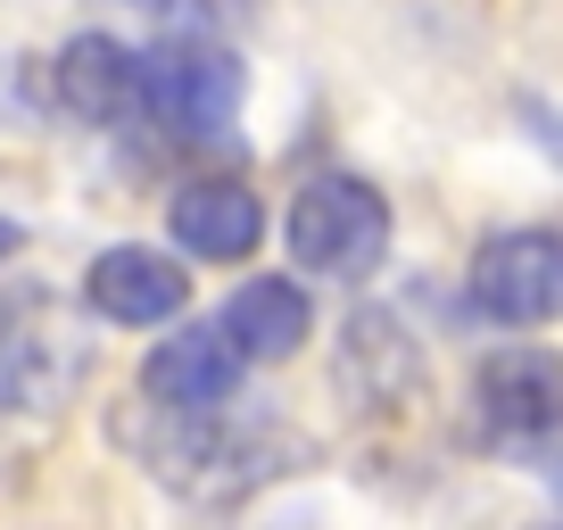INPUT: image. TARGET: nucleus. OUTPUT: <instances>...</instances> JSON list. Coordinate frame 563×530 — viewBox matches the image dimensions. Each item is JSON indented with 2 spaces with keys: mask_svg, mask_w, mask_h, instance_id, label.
<instances>
[{
  "mask_svg": "<svg viewBox=\"0 0 563 530\" xmlns=\"http://www.w3.org/2000/svg\"><path fill=\"white\" fill-rule=\"evenodd\" d=\"M117 448H133L141 473L166 481L191 506H241L249 489L299 473L307 440L282 423H249L232 407H158L141 389L133 407H117Z\"/></svg>",
  "mask_w": 563,
  "mask_h": 530,
  "instance_id": "f257e3e1",
  "label": "nucleus"
},
{
  "mask_svg": "<svg viewBox=\"0 0 563 530\" xmlns=\"http://www.w3.org/2000/svg\"><path fill=\"white\" fill-rule=\"evenodd\" d=\"M91 382V323L58 290H0V407L51 415Z\"/></svg>",
  "mask_w": 563,
  "mask_h": 530,
  "instance_id": "f03ea898",
  "label": "nucleus"
},
{
  "mask_svg": "<svg viewBox=\"0 0 563 530\" xmlns=\"http://www.w3.org/2000/svg\"><path fill=\"white\" fill-rule=\"evenodd\" d=\"M241 117V58L216 42L166 34L141 51V124L175 150H224Z\"/></svg>",
  "mask_w": 563,
  "mask_h": 530,
  "instance_id": "7ed1b4c3",
  "label": "nucleus"
},
{
  "mask_svg": "<svg viewBox=\"0 0 563 530\" xmlns=\"http://www.w3.org/2000/svg\"><path fill=\"white\" fill-rule=\"evenodd\" d=\"M290 257L323 283H365L373 265L389 257V199L356 175H316L290 199V224H282Z\"/></svg>",
  "mask_w": 563,
  "mask_h": 530,
  "instance_id": "20e7f679",
  "label": "nucleus"
},
{
  "mask_svg": "<svg viewBox=\"0 0 563 530\" xmlns=\"http://www.w3.org/2000/svg\"><path fill=\"white\" fill-rule=\"evenodd\" d=\"M473 299L489 307L497 323H555L563 316V232L522 224L481 241L473 257Z\"/></svg>",
  "mask_w": 563,
  "mask_h": 530,
  "instance_id": "39448f33",
  "label": "nucleus"
},
{
  "mask_svg": "<svg viewBox=\"0 0 563 530\" xmlns=\"http://www.w3.org/2000/svg\"><path fill=\"white\" fill-rule=\"evenodd\" d=\"M473 415L489 440H547L563 431V356L555 349H506L473 373Z\"/></svg>",
  "mask_w": 563,
  "mask_h": 530,
  "instance_id": "423d86ee",
  "label": "nucleus"
},
{
  "mask_svg": "<svg viewBox=\"0 0 563 530\" xmlns=\"http://www.w3.org/2000/svg\"><path fill=\"white\" fill-rule=\"evenodd\" d=\"M241 365H249L241 340L216 316V323H191V332H166L150 349V365H141V389L158 407H232L241 398Z\"/></svg>",
  "mask_w": 563,
  "mask_h": 530,
  "instance_id": "0eeeda50",
  "label": "nucleus"
},
{
  "mask_svg": "<svg viewBox=\"0 0 563 530\" xmlns=\"http://www.w3.org/2000/svg\"><path fill=\"white\" fill-rule=\"evenodd\" d=\"M84 299L108 323H175L191 307V274L166 265L158 249H100L84 274Z\"/></svg>",
  "mask_w": 563,
  "mask_h": 530,
  "instance_id": "6e6552de",
  "label": "nucleus"
},
{
  "mask_svg": "<svg viewBox=\"0 0 563 530\" xmlns=\"http://www.w3.org/2000/svg\"><path fill=\"white\" fill-rule=\"evenodd\" d=\"M51 75L84 124H141V51H124L117 34H75Z\"/></svg>",
  "mask_w": 563,
  "mask_h": 530,
  "instance_id": "1a4fd4ad",
  "label": "nucleus"
},
{
  "mask_svg": "<svg viewBox=\"0 0 563 530\" xmlns=\"http://www.w3.org/2000/svg\"><path fill=\"white\" fill-rule=\"evenodd\" d=\"M166 224H175V241L191 249V257L208 265H241L249 249L265 241V208L249 183H183L175 208H166Z\"/></svg>",
  "mask_w": 563,
  "mask_h": 530,
  "instance_id": "9d476101",
  "label": "nucleus"
},
{
  "mask_svg": "<svg viewBox=\"0 0 563 530\" xmlns=\"http://www.w3.org/2000/svg\"><path fill=\"white\" fill-rule=\"evenodd\" d=\"M340 382L365 398V407H398L422 389V349L398 332V316L365 307V316L340 323Z\"/></svg>",
  "mask_w": 563,
  "mask_h": 530,
  "instance_id": "9b49d317",
  "label": "nucleus"
},
{
  "mask_svg": "<svg viewBox=\"0 0 563 530\" xmlns=\"http://www.w3.org/2000/svg\"><path fill=\"white\" fill-rule=\"evenodd\" d=\"M307 323H316V307H307V290L299 283H241L232 290V307H224V332L241 340V356L249 365H282V356H299L307 349Z\"/></svg>",
  "mask_w": 563,
  "mask_h": 530,
  "instance_id": "f8f14e48",
  "label": "nucleus"
},
{
  "mask_svg": "<svg viewBox=\"0 0 563 530\" xmlns=\"http://www.w3.org/2000/svg\"><path fill=\"white\" fill-rule=\"evenodd\" d=\"M18 249H25V224H9V216H0V265L18 257Z\"/></svg>",
  "mask_w": 563,
  "mask_h": 530,
  "instance_id": "ddd939ff",
  "label": "nucleus"
}]
</instances>
